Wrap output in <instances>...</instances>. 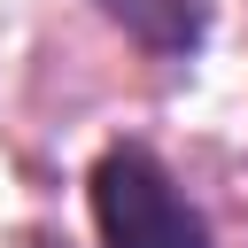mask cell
<instances>
[{"label":"cell","mask_w":248,"mask_h":248,"mask_svg":"<svg viewBox=\"0 0 248 248\" xmlns=\"http://www.w3.org/2000/svg\"><path fill=\"white\" fill-rule=\"evenodd\" d=\"M93 8L155 62H194L209 39V0H93Z\"/></svg>","instance_id":"7a4b0ae2"},{"label":"cell","mask_w":248,"mask_h":248,"mask_svg":"<svg viewBox=\"0 0 248 248\" xmlns=\"http://www.w3.org/2000/svg\"><path fill=\"white\" fill-rule=\"evenodd\" d=\"M85 202H93V232L101 248H217L209 217L186 202V186L163 170L155 147L116 140L93 155L85 170Z\"/></svg>","instance_id":"6da1fadb"}]
</instances>
